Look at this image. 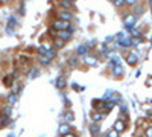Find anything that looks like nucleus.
Masks as SVG:
<instances>
[{"instance_id": "obj_32", "label": "nucleus", "mask_w": 152, "mask_h": 137, "mask_svg": "<svg viewBox=\"0 0 152 137\" xmlns=\"http://www.w3.org/2000/svg\"><path fill=\"white\" fill-rule=\"evenodd\" d=\"M137 2H138V0H125V5H128V6H134V5H137Z\"/></svg>"}, {"instance_id": "obj_28", "label": "nucleus", "mask_w": 152, "mask_h": 137, "mask_svg": "<svg viewBox=\"0 0 152 137\" xmlns=\"http://www.w3.org/2000/svg\"><path fill=\"white\" fill-rule=\"evenodd\" d=\"M111 2H113V5L116 8H122L125 5V0H111Z\"/></svg>"}, {"instance_id": "obj_3", "label": "nucleus", "mask_w": 152, "mask_h": 137, "mask_svg": "<svg viewBox=\"0 0 152 137\" xmlns=\"http://www.w3.org/2000/svg\"><path fill=\"white\" fill-rule=\"evenodd\" d=\"M56 18L70 23V21L73 20V12H72V11H66V9H59V11L56 12Z\"/></svg>"}, {"instance_id": "obj_34", "label": "nucleus", "mask_w": 152, "mask_h": 137, "mask_svg": "<svg viewBox=\"0 0 152 137\" xmlns=\"http://www.w3.org/2000/svg\"><path fill=\"white\" fill-rule=\"evenodd\" d=\"M9 2V0H0V5H6Z\"/></svg>"}, {"instance_id": "obj_4", "label": "nucleus", "mask_w": 152, "mask_h": 137, "mask_svg": "<svg viewBox=\"0 0 152 137\" xmlns=\"http://www.w3.org/2000/svg\"><path fill=\"white\" fill-rule=\"evenodd\" d=\"M123 23H125L126 29L134 28V24L137 23V17H135L134 14H125V15H123Z\"/></svg>"}, {"instance_id": "obj_29", "label": "nucleus", "mask_w": 152, "mask_h": 137, "mask_svg": "<svg viewBox=\"0 0 152 137\" xmlns=\"http://www.w3.org/2000/svg\"><path fill=\"white\" fill-rule=\"evenodd\" d=\"M107 137H119V133L113 128V130H110V131L107 133Z\"/></svg>"}, {"instance_id": "obj_17", "label": "nucleus", "mask_w": 152, "mask_h": 137, "mask_svg": "<svg viewBox=\"0 0 152 137\" xmlns=\"http://www.w3.org/2000/svg\"><path fill=\"white\" fill-rule=\"evenodd\" d=\"M145 12V6L143 5H134V9H132V14L138 18V15H142Z\"/></svg>"}, {"instance_id": "obj_23", "label": "nucleus", "mask_w": 152, "mask_h": 137, "mask_svg": "<svg viewBox=\"0 0 152 137\" xmlns=\"http://www.w3.org/2000/svg\"><path fill=\"white\" fill-rule=\"evenodd\" d=\"M55 85L58 87V89L61 90V89H64L66 87V78H62V76H59L58 79H56V82H55Z\"/></svg>"}, {"instance_id": "obj_35", "label": "nucleus", "mask_w": 152, "mask_h": 137, "mask_svg": "<svg viewBox=\"0 0 152 137\" xmlns=\"http://www.w3.org/2000/svg\"><path fill=\"white\" fill-rule=\"evenodd\" d=\"M69 2H72V3H73V2H76V0H69Z\"/></svg>"}, {"instance_id": "obj_25", "label": "nucleus", "mask_w": 152, "mask_h": 137, "mask_svg": "<svg viewBox=\"0 0 152 137\" xmlns=\"http://www.w3.org/2000/svg\"><path fill=\"white\" fill-rule=\"evenodd\" d=\"M11 113H12V107L11 105H5L3 107V110H2V116H11Z\"/></svg>"}, {"instance_id": "obj_10", "label": "nucleus", "mask_w": 152, "mask_h": 137, "mask_svg": "<svg viewBox=\"0 0 152 137\" xmlns=\"http://www.w3.org/2000/svg\"><path fill=\"white\" fill-rule=\"evenodd\" d=\"M59 9H66V11H72L73 9V3L69 2V0H58Z\"/></svg>"}, {"instance_id": "obj_12", "label": "nucleus", "mask_w": 152, "mask_h": 137, "mask_svg": "<svg viewBox=\"0 0 152 137\" xmlns=\"http://www.w3.org/2000/svg\"><path fill=\"white\" fill-rule=\"evenodd\" d=\"M90 133H91L93 137H97V136H99V133H100V127H99V123H97V122H93L91 125H90Z\"/></svg>"}, {"instance_id": "obj_7", "label": "nucleus", "mask_w": 152, "mask_h": 137, "mask_svg": "<svg viewBox=\"0 0 152 137\" xmlns=\"http://www.w3.org/2000/svg\"><path fill=\"white\" fill-rule=\"evenodd\" d=\"M93 107L96 111H100V113H107V110H105V101H93Z\"/></svg>"}, {"instance_id": "obj_21", "label": "nucleus", "mask_w": 152, "mask_h": 137, "mask_svg": "<svg viewBox=\"0 0 152 137\" xmlns=\"http://www.w3.org/2000/svg\"><path fill=\"white\" fill-rule=\"evenodd\" d=\"M79 64V61H78V55H73V56H70L69 58V66L70 67H76Z\"/></svg>"}, {"instance_id": "obj_22", "label": "nucleus", "mask_w": 152, "mask_h": 137, "mask_svg": "<svg viewBox=\"0 0 152 137\" xmlns=\"http://www.w3.org/2000/svg\"><path fill=\"white\" fill-rule=\"evenodd\" d=\"M15 101H17V93H9L8 95V105H14L15 104Z\"/></svg>"}, {"instance_id": "obj_27", "label": "nucleus", "mask_w": 152, "mask_h": 137, "mask_svg": "<svg viewBox=\"0 0 152 137\" xmlns=\"http://www.w3.org/2000/svg\"><path fill=\"white\" fill-rule=\"evenodd\" d=\"M73 119H75V116H73V113H70V111L64 114V123H69V122H72Z\"/></svg>"}, {"instance_id": "obj_18", "label": "nucleus", "mask_w": 152, "mask_h": 137, "mask_svg": "<svg viewBox=\"0 0 152 137\" xmlns=\"http://www.w3.org/2000/svg\"><path fill=\"white\" fill-rule=\"evenodd\" d=\"M104 117H105V113H100V111H94V113L91 114V120L93 122H97V123L102 120Z\"/></svg>"}, {"instance_id": "obj_19", "label": "nucleus", "mask_w": 152, "mask_h": 137, "mask_svg": "<svg viewBox=\"0 0 152 137\" xmlns=\"http://www.w3.org/2000/svg\"><path fill=\"white\" fill-rule=\"evenodd\" d=\"M50 47H52V46H49L47 43H44V44H41V46H38V49H37V51H38V55H46V52L49 51Z\"/></svg>"}, {"instance_id": "obj_2", "label": "nucleus", "mask_w": 152, "mask_h": 137, "mask_svg": "<svg viewBox=\"0 0 152 137\" xmlns=\"http://www.w3.org/2000/svg\"><path fill=\"white\" fill-rule=\"evenodd\" d=\"M73 32H75V29L70 26L69 29H64V31H59L58 34H56V37H58V38H61L62 41H70L72 38H73Z\"/></svg>"}, {"instance_id": "obj_31", "label": "nucleus", "mask_w": 152, "mask_h": 137, "mask_svg": "<svg viewBox=\"0 0 152 137\" xmlns=\"http://www.w3.org/2000/svg\"><path fill=\"white\" fill-rule=\"evenodd\" d=\"M145 137H152V127H148L145 130Z\"/></svg>"}, {"instance_id": "obj_30", "label": "nucleus", "mask_w": 152, "mask_h": 137, "mask_svg": "<svg viewBox=\"0 0 152 137\" xmlns=\"http://www.w3.org/2000/svg\"><path fill=\"white\" fill-rule=\"evenodd\" d=\"M113 96H114V92H111V90H108V92L105 93V96L102 97V101H107V99H108V97H113Z\"/></svg>"}, {"instance_id": "obj_24", "label": "nucleus", "mask_w": 152, "mask_h": 137, "mask_svg": "<svg viewBox=\"0 0 152 137\" xmlns=\"http://www.w3.org/2000/svg\"><path fill=\"white\" fill-rule=\"evenodd\" d=\"M46 56H47V58H49L50 61H52V59H53V58L56 56V49H53V47H50L49 51L46 52Z\"/></svg>"}, {"instance_id": "obj_1", "label": "nucleus", "mask_w": 152, "mask_h": 137, "mask_svg": "<svg viewBox=\"0 0 152 137\" xmlns=\"http://www.w3.org/2000/svg\"><path fill=\"white\" fill-rule=\"evenodd\" d=\"M50 28H52L53 31L59 32V31H64V29H69L70 28V23L69 21H64V20H53L52 24H50Z\"/></svg>"}, {"instance_id": "obj_15", "label": "nucleus", "mask_w": 152, "mask_h": 137, "mask_svg": "<svg viewBox=\"0 0 152 137\" xmlns=\"http://www.w3.org/2000/svg\"><path fill=\"white\" fill-rule=\"evenodd\" d=\"M70 130H72V128H70V125H69V123H62V125H59V130H58V133H59L61 136H66V134L72 133Z\"/></svg>"}, {"instance_id": "obj_16", "label": "nucleus", "mask_w": 152, "mask_h": 137, "mask_svg": "<svg viewBox=\"0 0 152 137\" xmlns=\"http://www.w3.org/2000/svg\"><path fill=\"white\" fill-rule=\"evenodd\" d=\"M52 44H53L52 47H53V49H56V51H58V49H62V47L66 46V41H62L61 38H58V37H56V38H53Z\"/></svg>"}, {"instance_id": "obj_6", "label": "nucleus", "mask_w": 152, "mask_h": 137, "mask_svg": "<svg viewBox=\"0 0 152 137\" xmlns=\"http://www.w3.org/2000/svg\"><path fill=\"white\" fill-rule=\"evenodd\" d=\"M125 61H126V63H128L129 66H135V64L138 63V56H137L135 52H129L128 55L125 56Z\"/></svg>"}, {"instance_id": "obj_9", "label": "nucleus", "mask_w": 152, "mask_h": 137, "mask_svg": "<svg viewBox=\"0 0 152 137\" xmlns=\"http://www.w3.org/2000/svg\"><path fill=\"white\" fill-rule=\"evenodd\" d=\"M28 79H35V78H38L40 76V70H38V67H35V66H32V67H29V72H28Z\"/></svg>"}, {"instance_id": "obj_13", "label": "nucleus", "mask_w": 152, "mask_h": 137, "mask_svg": "<svg viewBox=\"0 0 152 137\" xmlns=\"http://www.w3.org/2000/svg\"><path fill=\"white\" fill-rule=\"evenodd\" d=\"M87 53H88V47L85 44H79L78 49H76V55L78 56H85Z\"/></svg>"}, {"instance_id": "obj_11", "label": "nucleus", "mask_w": 152, "mask_h": 137, "mask_svg": "<svg viewBox=\"0 0 152 137\" xmlns=\"http://www.w3.org/2000/svg\"><path fill=\"white\" fill-rule=\"evenodd\" d=\"M125 128H126V125H125L123 119H117V120H116V123H114V130H116V131L120 134V133H123V131H125Z\"/></svg>"}, {"instance_id": "obj_14", "label": "nucleus", "mask_w": 152, "mask_h": 137, "mask_svg": "<svg viewBox=\"0 0 152 137\" xmlns=\"http://www.w3.org/2000/svg\"><path fill=\"white\" fill-rule=\"evenodd\" d=\"M15 24H17V18H15V17H9L8 26H6V31H8V34H12V29L15 28Z\"/></svg>"}, {"instance_id": "obj_33", "label": "nucleus", "mask_w": 152, "mask_h": 137, "mask_svg": "<svg viewBox=\"0 0 152 137\" xmlns=\"http://www.w3.org/2000/svg\"><path fill=\"white\" fill-rule=\"evenodd\" d=\"M62 137H78L76 134H73V133H69V134H66V136H62Z\"/></svg>"}, {"instance_id": "obj_8", "label": "nucleus", "mask_w": 152, "mask_h": 137, "mask_svg": "<svg viewBox=\"0 0 152 137\" xmlns=\"http://www.w3.org/2000/svg\"><path fill=\"white\" fill-rule=\"evenodd\" d=\"M111 75H113V76H116V78H120L122 75H123V67H122L120 64L113 66V67H111Z\"/></svg>"}, {"instance_id": "obj_20", "label": "nucleus", "mask_w": 152, "mask_h": 137, "mask_svg": "<svg viewBox=\"0 0 152 137\" xmlns=\"http://www.w3.org/2000/svg\"><path fill=\"white\" fill-rule=\"evenodd\" d=\"M38 63L41 66H47V64H50V59L46 55H38Z\"/></svg>"}, {"instance_id": "obj_26", "label": "nucleus", "mask_w": 152, "mask_h": 137, "mask_svg": "<svg viewBox=\"0 0 152 137\" xmlns=\"http://www.w3.org/2000/svg\"><path fill=\"white\" fill-rule=\"evenodd\" d=\"M8 123H9V117L8 116H2V119H0V128L8 127Z\"/></svg>"}, {"instance_id": "obj_5", "label": "nucleus", "mask_w": 152, "mask_h": 137, "mask_svg": "<svg viewBox=\"0 0 152 137\" xmlns=\"http://www.w3.org/2000/svg\"><path fill=\"white\" fill-rule=\"evenodd\" d=\"M84 63L87 64V66H90V67H96L97 64H99V59H97V56H94V55H85L84 56Z\"/></svg>"}]
</instances>
